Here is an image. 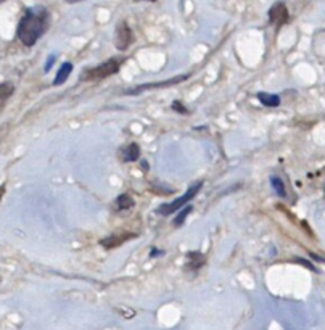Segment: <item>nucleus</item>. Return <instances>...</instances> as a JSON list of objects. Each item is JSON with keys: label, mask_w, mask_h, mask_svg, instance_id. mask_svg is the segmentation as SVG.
<instances>
[{"label": "nucleus", "mask_w": 325, "mask_h": 330, "mask_svg": "<svg viewBox=\"0 0 325 330\" xmlns=\"http://www.w3.org/2000/svg\"><path fill=\"white\" fill-rule=\"evenodd\" d=\"M3 194H5V187H3V186H0V198H2Z\"/></svg>", "instance_id": "aec40b11"}, {"label": "nucleus", "mask_w": 325, "mask_h": 330, "mask_svg": "<svg viewBox=\"0 0 325 330\" xmlns=\"http://www.w3.org/2000/svg\"><path fill=\"white\" fill-rule=\"evenodd\" d=\"M258 100H260L264 107H270V108H275L280 105V97L275 95V94H267V92H260V94L256 95Z\"/></svg>", "instance_id": "1a4fd4ad"}, {"label": "nucleus", "mask_w": 325, "mask_h": 330, "mask_svg": "<svg viewBox=\"0 0 325 330\" xmlns=\"http://www.w3.org/2000/svg\"><path fill=\"white\" fill-rule=\"evenodd\" d=\"M121 158H123V161H126V163L137 161L138 158H140V147H138L135 142L129 143L128 147H124L121 150Z\"/></svg>", "instance_id": "0eeeda50"}, {"label": "nucleus", "mask_w": 325, "mask_h": 330, "mask_svg": "<svg viewBox=\"0 0 325 330\" xmlns=\"http://www.w3.org/2000/svg\"><path fill=\"white\" fill-rule=\"evenodd\" d=\"M55 58H57L55 55H52V57L49 58V60H47V65H45V68H44V71H45V72H47V71H49V69L52 68V65L55 63Z\"/></svg>", "instance_id": "a211bd4d"}, {"label": "nucleus", "mask_w": 325, "mask_h": 330, "mask_svg": "<svg viewBox=\"0 0 325 330\" xmlns=\"http://www.w3.org/2000/svg\"><path fill=\"white\" fill-rule=\"evenodd\" d=\"M128 239H129V235H121V237H115V235H111V237H107V239L100 240V245H103L105 248H113V247L121 245V243H123V242H126Z\"/></svg>", "instance_id": "f8f14e48"}, {"label": "nucleus", "mask_w": 325, "mask_h": 330, "mask_svg": "<svg viewBox=\"0 0 325 330\" xmlns=\"http://www.w3.org/2000/svg\"><path fill=\"white\" fill-rule=\"evenodd\" d=\"M187 258H189V263L185 267H187L189 270H198L204 264V261H206L204 255H201L200 252H192L187 255Z\"/></svg>", "instance_id": "6e6552de"}, {"label": "nucleus", "mask_w": 325, "mask_h": 330, "mask_svg": "<svg viewBox=\"0 0 325 330\" xmlns=\"http://www.w3.org/2000/svg\"><path fill=\"white\" fill-rule=\"evenodd\" d=\"M50 26V13L42 5L28 8L18 24L16 36L26 47H32Z\"/></svg>", "instance_id": "f257e3e1"}, {"label": "nucleus", "mask_w": 325, "mask_h": 330, "mask_svg": "<svg viewBox=\"0 0 325 330\" xmlns=\"http://www.w3.org/2000/svg\"><path fill=\"white\" fill-rule=\"evenodd\" d=\"M134 42V34L129 24L126 21H119L116 26V36H115V45L118 50H128L130 44Z\"/></svg>", "instance_id": "20e7f679"}, {"label": "nucleus", "mask_w": 325, "mask_h": 330, "mask_svg": "<svg viewBox=\"0 0 325 330\" xmlns=\"http://www.w3.org/2000/svg\"><path fill=\"white\" fill-rule=\"evenodd\" d=\"M71 71H72V65H71L69 62L63 63L62 68H60V71L57 72V77H55V81H54V85H62V84L66 81V79L69 77Z\"/></svg>", "instance_id": "9d476101"}, {"label": "nucleus", "mask_w": 325, "mask_h": 330, "mask_svg": "<svg viewBox=\"0 0 325 330\" xmlns=\"http://www.w3.org/2000/svg\"><path fill=\"white\" fill-rule=\"evenodd\" d=\"M201 186H203V182L194 184V186H192L181 198H177V200H174L172 203L161 204V206L156 209V213H158V214H163V216H169V214H172V213H176V211H181L184 206H187L192 198H194L198 192H200Z\"/></svg>", "instance_id": "7ed1b4c3"}, {"label": "nucleus", "mask_w": 325, "mask_h": 330, "mask_svg": "<svg viewBox=\"0 0 325 330\" xmlns=\"http://www.w3.org/2000/svg\"><path fill=\"white\" fill-rule=\"evenodd\" d=\"M270 184H272V187L275 189L277 195L285 197V186H283L282 179H278V177H270Z\"/></svg>", "instance_id": "2eb2a0df"}, {"label": "nucleus", "mask_w": 325, "mask_h": 330, "mask_svg": "<svg viewBox=\"0 0 325 330\" xmlns=\"http://www.w3.org/2000/svg\"><path fill=\"white\" fill-rule=\"evenodd\" d=\"M295 261H296V263H300V264H303V266H306V267H309L311 270H314V272H317V269H316V267H314V266H313V264H311L309 261H304V260H301V258H296Z\"/></svg>", "instance_id": "f3484780"}, {"label": "nucleus", "mask_w": 325, "mask_h": 330, "mask_svg": "<svg viewBox=\"0 0 325 330\" xmlns=\"http://www.w3.org/2000/svg\"><path fill=\"white\" fill-rule=\"evenodd\" d=\"M172 110H174V111H179V113H182V115H187V113H189L187 108H185L184 105H182V102H177V100H176L174 103H172Z\"/></svg>", "instance_id": "dca6fc26"}, {"label": "nucleus", "mask_w": 325, "mask_h": 330, "mask_svg": "<svg viewBox=\"0 0 325 330\" xmlns=\"http://www.w3.org/2000/svg\"><path fill=\"white\" fill-rule=\"evenodd\" d=\"M189 77V74L185 76H177L174 79H169V81H163V82H155V84H143V85H138L135 89H130V90H126L124 94H129V95H134V94H138V92H143L147 89H156V87H168V85H174L177 82H182L185 79Z\"/></svg>", "instance_id": "423d86ee"}, {"label": "nucleus", "mask_w": 325, "mask_h": 330, "mask_svg": "<svg viewBox=\"0 0 325 330\" xmlns=\"http://www.w3.org/2000/svg\"><path fill=\"white\" fill-rule=\"evenodd\" d=\"M13 90H15V87H13V84H10V82L0 84V100H5V98H8L13 94Z\"/></svg>", "instance_id": "4468645a"}, {"label": "nucleus", "mask_w": 325, "mask_h": 330, "mask_svg": "<svg viewBox=\"0 0 325 330\" xmlns=\"http://www.w3.org/2000/svg\"><path fill=\"white\" fill-rule=\"evenodd\" d=\"M123 63V58H111V60L105 62L102 65L95 66V68L84 69L81 74V81H95V79H105L115 72L119 71Z\"/></svg>", "instance_id": "f03ea898"}, {"label": "nucleus", "mask_w": 325, "mask_h": 330, "mask_svg": "<svg viewBox=\"0 0 325 330\" xmlns=\"http://www.w3.org/2000/svg\"><path fill=\"white\" fill-rule=\"evenodd\" d=\"M192 211H194V206H192V204H187V206H185L184 209H181L179 211V214H177V217L174 219V226L177 227V226H182L184 224V221H185V217H187Z\"/></svg>", "instance_id": "ddd939ff"}, {"label": "nucleus", "mask_w": 325, "mask_h": 330, "mask_svg": "<svg viewBox=\"0 0 325 330\" xmlns=\"http://www.w3.org/2000/svg\"><path fill=\"white\" fill-rule=\"evenodd\" d=\"M116 209L119 211H126V209H130L134 206V198H132L129 194H123L116 198Z\"/></svg>", "instance_id": "9b49d317"}, {"label": "nucleus", "mask_w": 325, "mask_h": 330, "mask_svg": "<svg viewBox=\"0 0 325 330\" xmlns=\"http://www.w3.org/2000/svg\"><path fill=\"white\" fill-rule=\"evenodd\" d=\"M288 18H290V15H288V10H287V5L285 3H282V2H277V3H274L270 6V10H269V21H270V24H274V26H283L285 23L288 21Z\"/></svg>", "instance_id": "39448f33"}, {"label": "nucleus", "mask_w": 325, "mask_h": 330, "mask_svg": "<svg viewBox=\"0 0 325 330\" xmlns=\"http://www.w3.org/2000/svg\"><path fill=\"white\" fill-rule=\"evenodd\" d=\"M160 255H164V252H160V250H151V253H150L151 258H155V256H160Z\"/></svg>", "instance_id": "6ab92c4d"}]
</instances>
